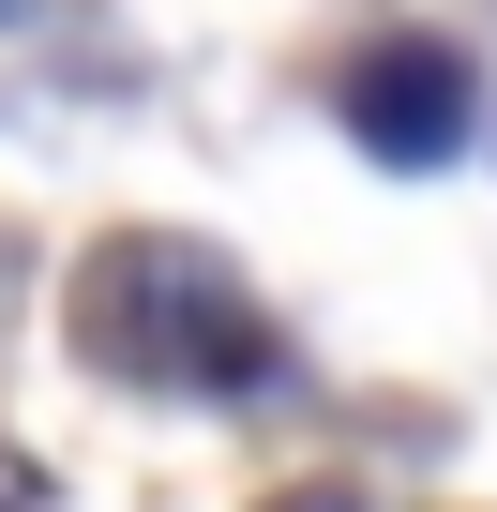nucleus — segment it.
<instances>
[{"instance_id":"2","label":"nucleus","mask_w":497,"mask_h":512,"mask_svg":"<svg viewBox=\"0 0 497 512\" xmlns=\"http://www.w3.org/2000/svg\"><path fill=\"white\" fill-rule=\"evenodd\" d=\"M332 106H347V136H362L377 166H437V151L467 136V61L422 46V31H392V46H362V61L332 76Z\"/></svg>"},{"instance_id":"3","label":"nucleus","mask_w":497,"mask_h":512,"mask_svg":"<svg viewBox=\"0 0 497 512\" xmlns=\"http://www.w3.org/2000/svg\"><path fill=\"white\" fill-rule=\"evenodd\" d=\"M272 512H362V497H347V482H302V497H272Z\"/></svg>"},{"instance_id":"1","label":"nucleus","mask_w":497,"mask_h":512,"mask_svg":"<svg viewBox=\"0 0 497 512\" xmlns=\"http://www.w3.org/2000/svg\"><path fill=\"white\" fill-rule=\"evenodd\" d=\"M91 362L121 377H181V392H257L272 377V332L211 256H166V241H106L91 256V302H76Z\"/></svg>"}]
</instances>
